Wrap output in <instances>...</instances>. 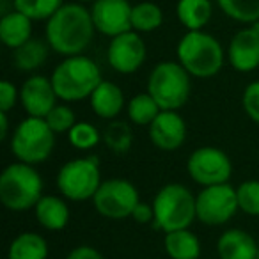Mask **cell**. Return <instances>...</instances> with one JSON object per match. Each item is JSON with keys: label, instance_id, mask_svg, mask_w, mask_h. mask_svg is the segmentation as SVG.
I'll list each match as a JSON object with an SVG mask.
<instances>
[{"label": "cell", "instance_id": "obj_1", "mask_svg": "<svg viewBox=\"0 0 259 259\" xmlns=\"http://www.w3.org/2000/svg\"><path fill=\"white\" fill-rule=\"evenodd\" d=\"M96 32L91 9L80 2L64 4L47 20V41L54 52L64 57L82 55Z\"/></svg>", "mask_w": 259, "mask_h": 259}, {"label": "cell", "instance_id": "obj_2", "mask_svg": "<svg viewBox=\"0 0 259 259\" xmlns=\"http://www.w3.org/2000/svg\"><path fill=\"white\" fill-rule=\"evenodd\" d=\"M178 62L195 78H211L222 69L226 54L215 36L204 30H188L176 48Z\"/></svg>", "mask_w": 259, "mask_h": 259}, {"label": "cell", "instance_id": "obj_3", "mask_svg": "<svg viewBox=\"0 0 259 259\" xmlns=\"http://www.w3.org/2000/svg\"><path fill=\"white\" fill-rule=\"evenodd\" d=\"M52 83L62 101H82L91 98L101 83V71L93 59L85 55L66 57L52 73Z\"/></svg>", "mask_w": 259, "mask_h": 259}, {"label": "cell", "instance_id": "obj_4", "mask_svg": "<svg viewBox=\"0 0 259 259\" xmlns=\"http://www.w3.org/2000/svg\"><path fill=\"white\" fill-rule=\"evenodd\" d=\"M155 222L153 226L163 233L178 229H188L197 219V195H194L185 185L169 183L158 190L153 199Z\"/></svg>", "mask_w": 259, "mask_h": 259}, {"label": "cell", "instance_id": "obj_5", "mask_svg": "<svg viewBox=\"0 0 259 259\" xmlns=\"http://www.w3.org/2000/svg\"><path fill=\"white\" fill-rule=\"evenodd\" d=\"M43 197V180L34 165L15 162L0 174V201L11 211L36 208Z\"/></svg>", "mask_w": 259, "mask_h": 259}, {"label": "cell", "instance_id": "obj_6", "mask_svg": "<svg viewBox=\"0 0 259 259\" xmlns=\"http://www.w3.org/2000/svg\"><path fill=\"white\" fill-rule=\"evenodd\" d=\"M190 73L180 62L163 61L153 68L148 78V93L162 110H180L190 98Z\"/></svg>", "mask_w": 259, "mask_h": 259}, {"label": "cell", "instance_id": "obj_7", "mask_svg": "<svg viewBox=\"0 0 259 259\" xmlns=\"http://www.w3.org/2000/svg\"><path fill=\"white\" fill-rule=\"evenodd\" d=\"M54 130L43 117H27L16 126L11 137V151L20 162L37 165L50 158L55 148Z\"/></svg>", "mask_w": 259, "mask_h": 259}, {"label": "cell", "instance_id": "obj_8", "mask_svg": "<svg viewBox=\"0 0 259 259\" xmlns=\"http://www.w3.org/2000/svg\"><path fill=\"white\" fill-rule=\"evenodd\" d=\"M101 185L100 160L96 156L66 162L57 174V188L69 201L93 199Z\"/></svg>", "mask_w": 259, "mask_h": 259}, {"label": "cell", "instance_id": "obj_9", "mask_svg": "<svg viewBox=\"0 0 259 259\" xmlns=\"http://www.w3.org/2000/svg\"><path fill=\"white\" fill-rule=\"evenodd\" d=\"M139 202L141 197L135 185L121 178L101 181L100 188L93 197L94 209L101 217L110 220H122L132 217Z\"/></svg>", "mask_w": 259, "mask_h": 259}, {"label": "cell", "instance_id": "obj_10", "mask_svg": "<svg viewBox=\"0 0 259 259\" xmlns=\"http://www.w3.org/2000/svg\"><path fill=\"white\" fill-rule=\"evenodd\" d=\"M238 209L236 188L229 183L202 187L197 194V219L206 226H224Z\"/></svg>", "mask_w": 259, "mask_h": 259}, {"label": "cell", "instance_id": "obj_11", "mask_svg": "<svg viewBox=\"0 0 259 259\" xmlns=\"http://www.w3.org/2000/svg\"><path fill=\"white\" fill-rule=\"evenodd\" d=\"M187 170L190 178L201 187L229 183L233 174V163L227 153L213 146H202L195 149L187 162Z\"/></svg>", "mask_w": 259, "mask_h": 259}, {"label": "cell", "instance_id": "obj_12", "mask_svg": "<svg viewBox=\"0 0 259 259\" xmlns=\"http://www.w3.org/2000/svg\"><path fill=\"white\" fill-rule=\"evenodd\" d=\"M148 48L142 36L135 30H128L115 37H110L107 48V61L112 69L122 75L135 73L146 61Z\"/></svg>", "mask_w": 259, "mask_h": 259}, {"label": "cell", "instance_id": "obj_13", "mask_svg": "<svg viewBox=\"0 0 259 259\" xmlns=\"http://www.w3.org/2000/svg\"><path fill=\"white\" fill-rule=\"evenodd\" d=\"M132 8L128 0H94L91 8L94 27L100 34L115 37L132 29Z\"/></svg>", "mask_w": 259, "mask_h": 259}, {"label": "cell", "instance_id": "obj_14", "mask_svg": "<svg viewBox=\"0 0 259 259\" xmlns=\"http://www.w3.org/2000/svg\"><path fill=\"white\" fill-rule=\"evenodd\" d=\"M227 59L240 73H250L259 68V22L234 34L227 48Z\"/></svg>", "mask_w": 259, "mask_h": 259}, {"label": "cell", "instance_id": "obj_15", "mask_svg": "<svg viewBox=\"0 0 259 259\" xmlns=\"http://www.w3.org/2000/svg\"><path fill=\"white\" fill-rule=\"evenodd\" d=\"M57 93L54 89L52 78L41 75H34L23 82L20 89V101L23 110L30 117H47L48 112L57 105Z\"/></svg>", "mask_w": 259, "mask_h": 259}, {"label": "cell", "instance_id": "obj_16", "mask_svg": "<svg viewBox=\"0 0 259 259\" xmlns=\"http://www.w3.org/2000/svg\"><path fill=\"white\" fill-rule=\"evenodd\" d=\"M149 139L162 151H176L187 141V124L178 110H162L149 124Z\"/></svg>", "mask_w": 259, "mask_h": 259}, {"label": "cell", "instance_id": "obj_17", "mask_svg": "<svg viewBox=\"0 0 259 259\" xmlns=\"http://www.w3.org/2000/svg\"><path fill=\"white\" fill-rule=\"evenodd\" d=\"M220 259H257L259 243L243 229H227L217 241Z\"/></svg>", "mask_w": 259, "mask_h": 259}, {"label": "cell", "instance_id": "obj_18", "mask_svg": "<svg viewBox=\"0 0 259 259\" xmlns=\"http://www.w3.org/2000/svg\"><path fill=\"white\" fill-rule=\"evenodd\" d=\"M91 108L101 119H115L124 107V94L121 87L108 80H101L100 85L91 94Z\"/></svg>", "mask_w": 259, "mask_h": 259}, {"label": "cell", "instance_id": "obj_19", "mask_svg": "<svg viewBox=\"0 0 259 259\" xmlns=\"http://www.w3.org/2000/svg\"><path fill=\"white\" fill-rule=\"evenodd\" d=\"M32 22L23 13L13 11L4 13L0 18V39L8 48H18L32 37Z\"/></svg>", "mask_w": 259, "mask_h": 259}, {"label": "cell", "instance_id": "obj_20", "mask_svg": "<svg viewBox=\"0 0 259 259\" xmlns=\"http://www.w3.org/2000/svg\"><path fill=\"white\" fill-rule=\"evenodd\" d=\"M39 226L48 231H62L69 222V206L55 195H43L34 208Z\"/></svg>", "mask_w": 259, "mask_h": 259}, {"label": "cell", "instance_id": "obj_21", "mask_svg": "<svg viewBox=\"0 0 259 259\" xmlns=\"http://www.w3.org/2000/svg\"><path fill=\"white\" fill-rule=\"evenodd\" d=\"M176 16L187 30H202L213 16L211 0H178Z\"/></svg>", "mask_w": 259, "mask_h": 259}, {"label": "cell", "instance_id": "obj_22", "mask_svg": "<svg viewBox=\"0 0 259 259\" xmlns=\"http://www.w3.org/2000/svg\"><path fill=\"white\" fill-rule=\"evenodd\" d=\"M163 247L170 259H199L201 255V241L188 229L165 233Z\"/></svg>", "mask_w": 259, "mask_h": 259}, {"label": "cell", "instance_id": "obj_23", "mask_svg": "<svg viewBox=\"0 0 259 259\" xmlns=\"http://www.w3.org/2000/svg\"><path fill=\"white\" fill-rule=\"evenodd\" d=\"M50 45L47 39H36V37H30L27 43H23L22 47L15 48V55H13V61L15 66L20 71H36L41 66L47 62L48 52H50Z\"/></svg>", "mask_w": 259, "mask_h": 259}, {"label": "cell", "instance_id": "obj_24", "mask_svg": "<svg viewBox=\"0 0 259 259\" xmlns=\"http://www.w3.org/2000/svg\"><path fill=\"white\" fill-rule=\"evenodd\" d=\"M48 243L39 233H20L9 245L8 259H47Z\"/></svg>", "mask_w": 259, "mask_h": 259}, {"label": "cell", "instance_id": "obj_25", "mask_svg": "<svg viewBox=\"0 0 259 259\" xmlns=\"http://www.w3.org/2000/svg\"><path fill=\"white\" fill-rule=\"evenodd\" d=\"M163 23V11L155 2H139L132 8V29L139 34L153 32Z\"/></svg>", "mask_w": 259, "mask_h": 259}, {"label": "cell", "instance_id": "obj_26", "mask_svg": "<svg viewBox=\"0 0 259 259\" xmlns=\"http://www.w3.org/2000/svg\"><path fill=\"white\" fill-rule=\"evenodd\" d=\"M162 112L160 105L149 93H141L134 96L128 103V117L134 124L149 126Z\"/></svg>", "mask_w": 259, "mask_h": 259}, {"label": "cell", "instance_id": "obj_27", "mask_svg": "<svg viewBox=\"0 0 259 259\" xmlns=\"http://www.w3.org/2000/svg\"><path fill=\"white\" fill-rule=\"evenodd\" d=\"M103 142L110 151L117 153V155L128 153L132 144H134L132 126L126 121H121V119H112L103 132Z\"/></svg>", "mask_w": 259, "mask_h": 259}, {"label": "cell", "instance_id": "obj_28", "mask_svg": "<svg viewBox=\"0 0 259 259\" xmlns=\"http://www.w3.org/2000/svg\"><path fill=\"white\" fill-rule=\"evenodd\" d=\"M220 11L240 23L259 22V0H217Z\"/></svg>", "mask_w": 259, "mask_h": 259}, {"label": "cell", "instance_id": "obj_29", "mask_svg": "<svg viewBox=\"0 0 259 259\" xmlns=\"http://www.w3.org/2000/svg\"><path fill=\"white\" fill-rule=\"evenodd\" d=\"M16 11L27 15L34 22L48 20L64 6V0H13Z\"/></svg>", "mask_w": 259, "mask_h": 259}, {"label": "cell", "instance_id": "obj_30", "mask_svg": "<svg viewBox=\"0 0 259 259\" xmlns=\"http://www.w3.org/2000/svg\"><path fill=\"white\" fill-rule=\"evenodd\" d=\"M68 139L73 148L87 151V149H93L94 146H98V142H100V139H103V135H100L98 128L94 124H91V122H76L68 132Z\"/></svg>", "mask_w": 259, "mask_h": 259}, {"label": "cell", "instance_id": "obj_31", "mask_svg": "<svg viewBox=\"0 0 259 259\" xmlns=\"http://www.w3.org/2000/svg\"><path fill=\"white\" fill-rule=\"evenodd\" d=\"M238 206L243 213L252 217H259V181H243L236 188Z\"/></svg>", "mask_w": 259, "mask_h": 259}, {"label": "cell", "instance_id": "obj_32", "mask_svg": "<svg viewBox=\"0 0 259 259\" xmlns=\"http://www.w3.org/2000/svg\"><path fill=\"white\" fill-rule=\"evenodd\" d=\"M45 121L54 130V134H68L69 130L76 124L75 112H73L71 107H68V105H55V107L48 112Z\"/></svg>", "mask_w": 259, "mask_h": 259}, {"label": "cell", "instance_id": "obj_33", "mask_svg": "<svg viewBox=\"0 0 259 259\" xmlns=\"http://www.w3.org/2000/svg\"><path fill=\"white\" fill-rule=\"evenodd\" d=\"M241 103H243L245 114H247L252 121L259 124V80L250 82L245 87Z\"/></svg>", "mask_w": 259, "mask_h": 259}, {"label": "cell", "instance_id": "obj_34", "mask_svg": "<svg viewBox=\"0 0 259 259\" xmlns=\"http://www.w3.org/2000/svg\"><path fill=\"white\" fill-rule=\"evenodd\" d=\"M20 98V91L9 80L0 82V112H9L16 105V100Z\"/></svg>", "mask_w": 259, "mask_h": 259}, {"label": "cell", "instance_id": "obj_35", "mask_svg": "<svg viewBox=\"0 0 259 259\" xmlns=\"http://www.w3.org/2000/svg\"><path fill=\"white\" fill-rule=\"evenodd\" d=\"M132 219L135 220L137 224H153L155 222V208H153V204H148V202H139L137 208L134 209V213H132Z\"/></svg>", "mask_w": 259, "mask_h": 259}, {"label": "cell", "instance_id": "obj_36", "mask_svg": "<svg viewBox=\"0 0 259 259\" xmlns=\"http://www.w3.org/2000/svg\"><path fill=\"white\" fill-rule=\"evenodd\" d=\"M66 259H103V255L91 245H80V247L73 248Z\"/></svg>", "mask_w": 259, "mask_h": 259}, {"label": "cell", "instance_id": "obj_37", "mask_svg": "<svg viewBox=\"0 0 259 259\" xmlns=\"http://www.w3.org/2000/svg\"><path fill=\"white\" fill-rule=\"evenodd\" d=\"M8 132H9L8 112H0V141H4L8 137Z\"/></svg>", "mask_w": 259, "mask_h": 259}, {"label": "cell", "instance_id": "obj_38", "mask_svg": "<svg viewBox=\"0 0 259 259\" xmlns=\"http://www.w3.org/2000/svg\"><path fill=\"white\" fill-rule=\"evenodd\" d=\"M75 2H80V4H87V2H91V4H93L94 0H75Z\"/></svg>", "mask_w": 259, "mask_h": 259}, {"label": "cell", "instance_id": "obj_39", "mask_svg": "<svg viewBox=\"0 0 259 259\" xmlns=\"http://www.w3.org/2000/svg\"><path fill=\"white\" fill-rule=\"evenodd\" d=\"M257 259H259V252H257Z\"/></svg>", "mask_w": 259, "mask_h": 259}]
</instances>
